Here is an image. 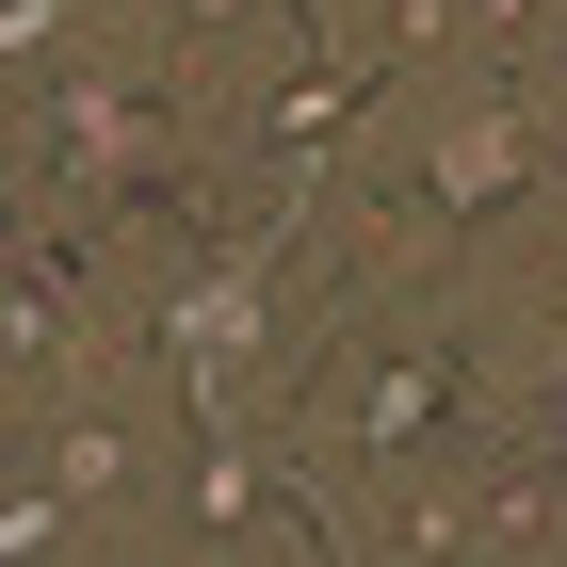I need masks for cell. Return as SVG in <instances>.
I'll use <instances>...</instances> for the list:
<instances>
[{"instance_id":"obj_1","label":"cell","mask_w":567,"mask_h":567,"mask_svg":"<svg viewBox=\"0 0 567 567\" xmlns=\"http://www.w3.org/2000/svg\"><path fill=\"white\" fill-rule=\"evenodd\" d=\"M519 422V357H503V308L471 292H390L357 276L324 324H308V373H292V454L341 519V567H405V519L471 471L486 437Z\"/></svg>"},{"instance_id":"obj_2","label":"cell","mask_w":567,"mask_h":567,"mask_svg":"<svg viewBox=\"0 0 567 567\" xmlns=\"http://www.w3.org/2000/svg\"><path fill=\"white\" fill-rule=\"evenodd\" d=\"M551 195H567L551 82H519V65H422V82H390L341 131V163L308 178V227H324L341 292L357 276H390V292H471Z\"/></svg>"},{"instance_id":"obj_3","label":"cell","mask_w":567,"mask_h":567,"mask_svg":"<svg viewBox=\"0 0 567 567\" xmlns=\"http://www.w3.org/2000/svg\"><path fill=\"white\" fill-rule=\"evenodd\" d=\"M324 17H373V0H324Z\"/></svg>"},{"instance_id":"obj_4","label":"cell","mask_w":567,"mask_h":567,"mask_svg":"<svg viewBox=\"0 0 567 567\" xmlns=\"http://www.w3.org/2000/svg\"><path fill=\"white\" fill-rule=\"evenodd\" d=\"M551 114H567V65H551Z\"/></svg>"}]
</instances>
